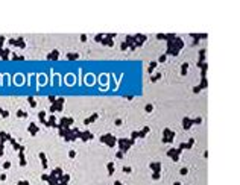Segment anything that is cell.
I'll list each match as a JSON object with an SVG mask.
<instances>
[{"instance_id":"6da1fadb","label":"cell","mask_w":240,"mask_h":185,"mask_svg":"<svg viewBox=\"0 0 240 185\" xmlns=\"http://www.w3.org/2000/svg\"><path fill=\"white\" fill-rule=\"evenodd\" d=\"M179 155H181V150H179V149H170V150H167V156H170L175 162L179 161Z\"/></svg>"},{"instance_id":"7a4b0ae2","label":"cell","mask_w":240,"mask_h":185,"mask_svg":"<svg viewBox=\"0 0 240 185\" xmlns=\"http://www.w3.org/2000/svg\"><path fill=\"white\" fill-rule=\"evenodd\" d=\"M114 37H115L114 33H106L103 37V40H102V43L105 44V46H108V47H112L114 46V40H112Z\"/></svg>"},{"instance_id":"3957f363","label":"cell","mask_w":240,"mask_h":185,"mask_svg":"<svg viewBox=\"0 0 240 185\" xmlns=\"http://www.w3.org/2000/svg\"><path fill=\"white\" fill-rule=\"evenodd\" d=\"M178 53H179V50H178V49L173 46V43H167V50H166V53H164V55H172V56H176Z\"/></svg>"},{"instance_id":"277c9868","label":"cell","mask_w":240,"mask_h":185,"mask_svg":"<svg viewBox=\"0 0 240 185\" xmlns=\"http://www.w3.org/2000/svg\"><path fill=\"white\" fill-rule=\"evenodd\" d=\"M149 169H152L154 173H161V162L160 161H154L149 164Z\"/></svg>"},{"instance_id":"5b68a950","label":"cell","mask_w":240,"mask_h":185,"mask_svg":"<svg viewBox=\"0 0 240 185\" xmlns=\"http://www.w3.org/2000/svg\"><path fill=\"white\" fill-rule=\"evenodd\" d=\"M79 138L82 140V141H88V140H93V134L91 132H88V130H85V132H81V135H79Z\"/></svg>"},{"instance_id":"8992f818","label":"cell","mask_w":240,"mask_h":185,"mask_svg":"<svg viewBox=\"0 0 240 185\" xmlns=\"http://www.w3.org/2000/svg\"><path fill=\"white\" fill-rule=\"evenodd\" d=\"M97 118H99V114H97V112H94L93 115H90L88 118H85V120H84V125H85V126H87V125H91V123H93V121H96Z\"/></svg>"},{"instance_id":"52a82bcc","label":"cell","mask_w":240,"mask_h":185,"mask_svg":"<svg viewBox=\"0 0 240 185\" xmlns=\"http://www.w3.org/2000/svg\"><path fill=\"white\" fill-rule=\"evenodd\" d=\"M173 46H175V47H176L178 50H181V49L184 47V41H182V40H181L179 37H176V38L173 40Z\"/></svg>"},{"instance_id":"ba28073f","label":"cell","mask_w":240,"mask_h":185,"mask_svg":"<svg viewBox=\"0 0 240 185\" xmlns=\"http://www.w3.org/2000/svg\"><path fill=\"white\" fill-rule=\"evenodd\" d=\"M105 144L106 146H108V147H114L115 144H117V138H115L114 135H111L108 140H106V141H105Z\"/></svg>"},{"instance_id":"9c48e42d","label":"cell","mask_w":240,"mask_h":185,"mask_svg":"<svg viewBox=\"0 0 240 185\" xmlns=\"http://www.w3.org/2000/svg\"><path fill=\"white\" fill-rule=\"evenodd\" d=\"M192 126H193V125H192V118H189V117H184V120H182V128H184L185 130H189Z\"/></svg>"},{"instance_id":"30bf717a","label":"cell","mask_w":240,"mask_h":185,"mask_svg":"<svg viewBox=\"0 0 240 185\" xmlns=\"http://www.w3.org/2000/svg\"><path fill=\"white\" fill-rule=\"evenodd\" d=\"M163 137H164V138H175V132H173L172 129L166 128V129L163 130Z\"/></svg>"},{"instance_id":"8fae6325","label":"cell","mask_w":240,"mask_h":185,"mask_svg":"<svg viewBox=\"0 0 240 185\" xmlns=\"http://www.w3.org/2000/svg\"><path fill=\"white\" fill-rule=\"evenodd\" d=\"M58 181H59V185H67L68 181H70V176H68V174H63Z\"/></svg>"},{"instance_id":"7c38bea8","label":"cell","mask_w":240,"mask_h":185,"mask_svg":"<svg viewBox=\"0 0 240 185\" xmlns=\"http://www.w3.org/2000/svg\"><path fill=\"white\" fill-rule=\"evenodd\" d=\"M126 143H128V138H119V140H117V144H119V147H120V150L126 146Z\"/></svg>"},{"instance_id":"4fadbf2b","label":"cell","mask_w":240,"mask_h":185,"mask_svg":"<svg viewBox=\"0 0 240 185\" xmlns=\"http://www.w3.org/2000/svg\"><path fill=\"white\" fill-rule=\"evenodd\" d=\"M157 64H158V62H155V61L149 64V67H147V73H149V74H152V73H154V70L157 68Z\"/></svg>"},{"instance_id":"5bb4252c","label":"cell","mask_w":240,"mask_h":185,"mask_svg":"<svg viewBox=\"0 0 240 185\" xmlns=\"http://www.w3.org/2000/svg\"><path fill=\"white\" fill-rule=\"evenodd\" d=\"M149 132H150V128H149V126H146V128H143V129H141V130L138 132V137H144V135H147V134H149Z\"/></svg>"},{"instance_id":"9a60e30c","label":"cell","mask_w":240,"mask_h":185,"mask_svg":"<svg viewBox=\"0 0 240 185\" xmlns=\"http://www.w3.org/2000/svg\"><path fill=\"white\" fill-rule=\"evenodd\" d=\"M187 70H189V62H184V64L181 65V74H182V76L187 74Z\"/></svg>"},{"instance_id":"2e32d148","label":"cell","mask_w":240,"mask_h":185,"mask_svg":"<svg viewBox=\"0 0 240 185\" xmlns=\"http://www.w3.org/2000/svg\"><path fill=\"white\" fill-rule=\"evenodd\" d=\"M199 62H205V49H201L199 52Z\"/></svg>"},{"instance_id":"e0dca14e","label":"cell","mask_w":240,"mask_h":185,"mask_svg":"<svg viewBox=\"0 0 240 185\" xmlns=\"http://www.w3.org/2000/svg\"><path fill=\"white\" fill-rule=\"evenodd\" d=\"M106 170H108V174L114 173V162H108L106 164Z\"/></svg>"},{"instance_id":"ac0fdd59","label":"cell","mask_w":240,"mask_h":185,"mask_svg":"<svg viewBox=\"0 0 240 185\" xmlns=\"http://www.w3.org/2000/svg\"><path fill=\"white\" fill-rule=\"evenodd\" d=\"M160 79H161V73H155V74H152V77H150V81L152 82H157V81H160Z\"/></svg>"},{"instance_id":"d6986e66","label":"cell","mask_w":240,"mask_h":185,"mask_svg":"<svg viewBox=\"0 0 240 185\" xmlns=\"http://www.w3.org/2000/svg\"><path fill=\"white\" fill-rule=\"evenodd\" d=\"M78 58H79V53H76V52H75V53H68L67 55V59H70V61H75Z\"/></svg>"},{"instance_id":"ffe728a7","label":"cell","mask_w":240,"mask_h":185,"mask_svg":"<svg viewBox=\"0 0 240 185\" xmlns=\"http://www.w3.org/2000/svg\"><path fill=\"white\" fill-rule=\"evenodd\" d=\"M207 85H208V82H207V77H202V81H201V90H204V88H207Z\"/></svg>"},{"instance_id":"44dd1931","label":"cell","mask_w":240,"mask_h":185,"mask_svg":"<svg viewBox=\"0 0 240 185\" xmlns=\"http://www.w3.org/2000/svg\"><path fill=\"white\" fill-rule=\"evenodd\" d=\"M144 111H146V112H152V111H154V105H152V103H147L146 106H144Z\"/></svg>"},{"instance_id":"7402d4cb","label":"cell","mask_w":240,"mask_h":185,"mask_svg":"<svg viewBox=\"0 0 240 185\" xmlns=\"http://www.w3.org/2000/svg\"><path fill=\"white\" fill-rule=\"evenodd\" d=\"M201 123H202V118H201V117L192 118V125H201Z\"/></svg>"},{"instance_id":"603a6c76","label":"cell","mask_w":240,"mask_h":185,"mask_svg":"<svg viewBox=\"0 0 240 185\" xmlns=\"http://www.w3.org/2000/svg\"><path fill=\"white\" fill-rule=\"evenodd\" d=\"M193 144H194V140H193V138H190V140H189V143H185V149H192V147H193Z\"/></svg>"},{"instance_id":"cb8c5ba5","label":"cell","mask_w":240,"mask_h":185,"mask_svg":"<svg viewBox=\"0 0 240 185\" xmlns=\"http://www.w3.org/2000/svg\"><path fill=\"white\" fill-rule=\"evenodd\" d=\"M53 176H58V179L63 176V169H56L55 170V173H53Z\"/></svg>"},{"instance_id":"d4e9b609","label":"cell","mask_w":240,"mask_h":185,"mask_svg":"<svg viewBox=\"0 0 240 185\" xmlns=\"http://www.w3.org/2000/svg\"><path fill=\"white\" fill-rule=\"evenodd\" d=\"M161 141H163L164 144H172V143H173V138H164V137H163Z\"/></svg>"},{"instance_id":"484cf974","label":"cell","mask_w":240,"mask_h":185,"mask_svg":"<svg viewBox=\"0 0 240 185\" xmlns=\"http://www.w3.org/2000/svg\"><path fill=\"white\" fill-rule=\"evenodd\" d=\"M94 40H96L97 43H102V40H103V33H99V35H96V37H94Z\"/></svg>"},{"instance_id":"4316f807","label":"cell","mask_w":240,"mask_h":185,"mask_svg":"<svg viewBox=\"0 0 240 185\" xmlns=\"http://www.w3.org/2000/svg\"><path fill=\"white\" fill-rule=\"evenodd\" d=\"M160 178H161V173H152V179L154 181H158Z\"/></svg>"},{"instance_id":"83f0119b","label":"cell","mask_w":240,"mask_h":185,"mask_svg":"<svg viewBox=\"0 0 240 185\" xmlns=\"http://www.w3.org/2000/svg\"><path fill=\"white\" fill-rule=\"evenodd\" d=\"M135 138H138V132H137V130L131 132V140H135Z\"/></svg>"},{"instance_id":"f1b7e54d","label":"cell","mask_w":240,"mask_h":185,"mask_svg":"<svg viewBox=\"0 0 240 185\" xmlns=\"http://www.w3.org/2000/svg\"><path fill=\"white\" fill-rule=\"evenodd\" d=\"M166 58H167V55H161V56L158 58V62H161V64H163V62H166Z\"/></svg>"},{"instance_id":"f546056e","label":"cell","mask_w":240,"mask_h":185,"mask_svg":"<svg viewBox=\"0 0 240 185\" xmlns=\"http://www.w3.org/2000/svg\"><path fill=\"white\" fill-rule=\"evenodd\" d=\"M120 49H122V50H128V44H126L125 41H123V43L120 44Z\"/></svg>"},{"instance_id":"4dcf8cb0","label":"cell","mask_w":240,"mask_h":185,"mask_svg":"<svg viewBox=\"0 0 240 185\" xmlns=\"http://www.w3.org/2000/svg\"><path fill=\"white\" fill-rule=\"evenodd\" d=\"M157 40H166V33H158L157 35Z\"/></svg>"},{"instance_id":"1f68e13d","label":"cell","mask_w":240,"mask_h":185,"mask_svg":"<svg viewBox=\"0 0 240 185\" xmlns=\"http://www.w3.org/2000/svg\"><path fill=\"white\" fill-rule=\"evenodd\" d=\"M123 171H125V173H131V171H132V169L126 165V167H123Z\"/></svg>"},{"instance_id":"d6a6232c","label":"cell","mask_w":240,"mask_h":185,"mask_svg":"<svg viewBox=\"0 0 240 185\" xmlns=\"http://www.w3.org/2000/svg\"><path fill=\"white\" fill-rule=\"evenodd\" d=\"M55 120H56L55 117H50V121L47 123V125H52V126H55Z\"/></svg>"},{"instance_id":"836d02e7","label":"cell","mask_w":240,"mask_h":185,"mask_svg":"<svg viewBox=\"0 0 240 185\" xmlns=\"http://www.w3.org/2000/svg\"><path fill=\"white\" fill-rule=\"evenodd\" d=\"M68 156H70V158H75V156H76V150H70V152H68Z\"/></svg>"},{"instance_id":"e575fe53","label":"cell","mask_w":240,"mask_h":185,"mask_svg":"<svg viewBox=\"0 0 240 185\" xmlns=\"http://www.w3.org/2000/svg\"><path fill=\"white\" fill-rule=\"evenodd\" d=\"M123 155H125V153H123L122 150H119V152H117V155H115V156H117L119 159H122V158H123Z\"/></svg>"},{"instance_id":"d590c367","label":"cell","mask_w":240,"mask_h":185,"mask_svg":"<svg viewBox=\"0 0 240 185\" xmlns=\"http://www.w3.org/2000/svg\"><path fill=\"white\" fill-rule=\"evenodd\" d=\"M50 58H53V59H55V58H58V52H53L52 55H49V59H50Z\"/></svg>"},{"instance_id":"8d00e7d4","label":"cell","mask_w":240,"mask_h":185,"mask_svg":"<svg viewBox=\"0 0 240 185\" xmlns=\"http://www.w3.org/2000/svg\"><path fill=\"white\" fill-rule=\"evenodd\" d=\"M179 173H181V174H187V173H189V170H187V169H184V167H182V169L179 170Z\"/></svg>"},{"instance_id":"74e56055","label":"cell","mask_w":240,"mask_h":185,"mask_svg":"<svg viewBox=\"0 0 240 185\" xmlns=\"http://www.w3.org/2000/svg\"><path fill=\"white\" fill-rule=\"evenodd\" d=\"M199 91H201V86H199V85L193 88V93H194V94H196V93H199Z\"/></svg>"},{"instance_id":"f35d334b","label":"cell","mask_w":240,"mask_h":185,"mask_svg":"<svg viewBox=\"0 0 240 185\" xmlns=\"http://www.w3.org/2000/svg\"><path fill=\"white\" fill-rule=\"evenodd\" d=\"M178 149H179V150L182 152V150H184V149H185V143H181V144H179V147H178Z\"/></svg>"},{"instance_id":"ab89813d","label":"cell","mask_w":240,"mask_h":185,"mask_svg":"<svg viewBox=\"0 0 240 185\" xmlns=\"http://www.w3.org/2000/svg\"><path fill=\"white\" fill-rule=\"evenodd\" d=\"M114 123H115V126H120V125H122V120H120V118H117Z\"/></svg>"},{"instance_id":"60d3db41","label":"cell","mask_w":240,"mask_h":185,"mask_svg":"<svg viewBox=\"0 0 240 185\" xmlns=\"http://www.w3.org/2000/svg\"><path fill=\"white\" fill-rule=\"evenodd\" d=\"M81 41H82V43L87 41V35H81Z\"/></svg>"},{"instance_id":"b9f144b4","label":"cell","mask_w":240,"mask_h":185,"mask_svg":"<svg viewBox=\"0 0 240 185\" xmlns=\"http://www.w3.org/2000/svg\"><path fill=\"white\" fill-rule=\"evenodd\" d=\"M114 185H123V184H122L120 181H115V182H114Z\"/></svg>"},{"instance_id":"7bdbcfd3","label":"cell","mask_w":240,"mask_h":185,"mask_svg":"<svg viewBox=\"0 0 240 185\" xmlns=\"http://www.w3.org/2000/svg\"><path fill=\"white\" fill-rule=\"evenodd\" d=\"M173 185H181V184H179V182H175V184H173Z\"/></svg>"}]
</instances>
